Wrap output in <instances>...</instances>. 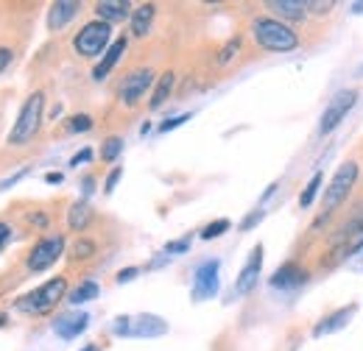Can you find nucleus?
I'll return each instance as SVG.
<instances>
[{
  "mask_svg": "<svg viewBox=\"0 0 363 351\" xmlns=\"http://www.w3.org/2000/svg\"><path fill=\"white\" fill-rule=\"evenodd\" d=\"M92 254H95V243L87 237H79L76 246L70 248V260H90Z\"/></svg>",
  "mask_w": 363,
  "mask_h": 351,
  "instance_id": "a878e982",
  "label": "nucleus"
},
{
  "mask_svg": "<svg viewBox=\"0 0 363 351\" xmlns=\"http://www.w3.org/2000/svg\"><path fill=\"white\" fill-rule=\"evenodd\" d=\"M154 14H157V8L151 6V3H143V6H137L135 11H132V37H148V31H151V25H154Z\"/></svg>",
  "mask_w": 363,
  "mask_h": 351,
  "instance_id": "6ab92c4d",
  "label": "nucleus"
},
{
  "mask_svg": "<svg viewBox=\"0 0 363 351\" xmlns=\"http://www.w3.org/2000/svg\"><path fill=\"white\" fill-rule=\"evenodd\" d=\"M62 254H65V237L62 234H48L43 240H37V246L31 248V254H28V270L31 273L48 270Z\"/></svg>",
  "mask_w": 363,
  "mask_h": 351,
  "instance_id": "6e6552de",
  "label": "nucleus"
},
{
  "mask_svg": "<svg viewBox=\"0 0 363 351\" xmlns=\"http://www.w3.org/2000/svg\"><path fill=\"white\" fill-rule=\"evenodd\" d=\"M269 8L282 20H305L311 11L305 0H269Z\"/></svg>",
  "mask_w": 363,
  "mask_h": 351,
  "instance_id": "a211bd4d",
  "label": "nucleus"
},
{
  "mask_svg": "<svg viewBox=\"0 0 363 351\" xmlns=\"http://www.w3.org/2000/svg\"><path fill=\"white\" fill-rule=\"evenodd\" d=\"M90 220H92V209L87 201H79V204L70 207V212H67V226H70L73 231H84V229L90 226Z\"/></svg>",
  "mask_w": 363,
  "mask_h": 351,
  "instance_id": "412c9836",
  "label": "nucleus"
},
{
  "mask_svg": "<svg viewBox=\"0 0 363 351\" xmlns=\"http://www.w3.org/2000/svg\"><path fill=\"white\" fill-rule=\"evenodd\" d=\"M62 178H65L62 173H48V176H45L48 184H62Z\"/></svg>",
  "mask_w": 363,
  "mask_h": 351,
  "instance_id": "a19ab883",
  "label": "nucleus"
},
{
  "mask_svg": "<svg viewBox=\"0 0 363 351\" xmlns=\"http://www.w3.org/2000/svg\"><path fill=\"white\" fill-rule=\"evenodd\" d=\"M23 176H26V171H20V173H17V176H11V178H6V181H0V190H6V187H11V184H17V181H20Z\"/></svg>",
  "mask_w": 363,
  "mask_h": 351,
  "instance_id": "ea45409f",
  "label": "nucleus"
},
{
  "mask_svg": "<svg viewBox=\"0 0 363 351\" xmlns=\"http://www.w3.org/2000/svg\"><path fill=\"white\" fill-rule=\"evenodd\" d=\"M126 45H129V40L126 37H121V40H115V42L109 45V50L104 53V59L95 64V70H92V79L95 81H104L109 73H112V67L121 62V56L126 53Z\"/></svg>",
  "mask_w": 363,
  "mask_h": 351,
  "instance_id": "2eb2a0df",
  "label": "nucleus"
},
{
  "mask_svg": "<svg viewBox=\"0 0 363 351\" xmlns=\"http://www.w3.org/2000/svg\"><path fill=\"white\" fill-rule=\"evenodd\" d=\"M92 192V178H84V195H90Z\"/></svg>",
  "mask_w": 363,
  "mask_h": 351,
  "instance_id": "c03bdc74",
  "label": "nucleus"
},
{
  "mask_svg": "<svg viewBox=\"0 0 363 351\" xmlns=\"http://www.w3.org/2000/svg\"><path fill=\"white\" fill-rule=\"evenodd\" d=\"M321 181H324V173H321V171H316V173H313V178L308 181V187L302 190V195H299V207H302V209H308V207L316 201L318 190H321Z\"/></svg>",
  "mask_w": 363,
  "mask_h": 351,
  "instance_id": "5701e85b",
  "label": "nucleus"
},
{
  "mask_svg": "<svg viewBox=\"0 0 363 351\" xmlns=\"http://www.w3.org/2000/svg\"><path fill=\"white\" fill-rule=\"evenodd\" d=\"M305 282H308V270L296 263L279 265L272 273V279H269V284H272L274 290H294V287H299Z\"/></svg>",
  "mask_w": 363,
  "mask_h": 351,
  "instance_id": "ddd939ff",
  "label": "nucleus"
},
{
  "mask_svg": "<svg viewBox=\"0 0 363 351\" xmlns=\"http://www.w3.org/2000/svg\"><path fill=\"white\" fill-rule=\"evenodd\" d=\"M87 323H90V315H87V312L70 309V312H65V315H59V318L53 321V332H56L62 340H73V338H79V335L87 329Z\"/></svg>",
  "mask_w": 363,
  "mask_h": 351,
  "instance_id": "f8f14e48",
  "label": "nucleus"
},
{
  "mask_svg": "<svg viewBox=\"0 0 363 351\" xmlns=\"http://www.w3.org/2000/svg\"><path fill=\"white\" fill-rule=\"evenodd\" d=\"M43 109H45V95L43 92H31L28 100L23 103L20 115H17L14 129L9 134V142L11 145H23V142H28L34 134L40 132V126H43Z\"/></svg>",
  "mask_w": 363,
  "mask_h": 351,
  "instance_id": "20e7f679",
  "label": "nucleus"
},
{
  "mask_svg": "<svg viewBox=\"0 0 363 351\" xmlns=\"http://www.w3.org/2000/svg\"><path fill=\"white\" fill-rule=\"evenodd\" d=\"M98 293H101L98 282H82L76 290L67 293V301H70V304H87L92 299H98Z\"/></svg>",
  "mask_w": 363,
  "mask_h": 351,
  "instance_id": "4be33fe9",
  "label": "nucleus"
},
{
  "mask_svg": "<svg viewBox=\"0 0 363 351\" xmlns=\"http://www.w3.org/2000/svg\"><path fill=\"white\" fill-rule=\"evenodd\" d=\"M350 8H352V14H363V0H361V3H352Z\"/></svg>",
  "mask_w": 363,
  "mask_h": 351,
  "instance_id": "37998d69",
  "label": "nucleus"
},
{
  "mask_svg": "<svg viewBox=\"0 0 363 351\" xmlns=\"http://www.w3.org/2000/svg\"><path fill=\"white\" fill-rule=\"evenodd\" d=\"M174 81H177V76L168 70V73H162L160 76V81H157V87H154V95H151V109H162V103L171 98V92H174Z\"/></svg>",
  "mask_w": 363,
  "mask_h": 351,
  "instance_id": "aec40b11",
  "label": "nucleus"
},
{
  "mask_svg": "<svg viewBox=\"0 0 363 351\" xmlns=\"http://www.w3.org/2000/svg\"><path fill=\"white\" fill-rule=\"evenodd\" d=\"M65 296H67V279L65 276H56V279H50L45 284H40L37 290L20 296L17 299V309L20 312H28V315H48Z\"/></svg>",
  "mask_w": 363,
  "mask_h": 351,
  "instance_id": "f03ea898",
  "label": "nucleus"
},
{
  "mask_svg": "<svg viewBox=\"0 0 363 351\" xmlns=\"http://www.w3.org/2000/svg\"><path fill=\"white\" fill-rule=\"evenodd\" d=\"M82 351H101V349H98V346H84Z\"/></svg>",
  "mask_w": 363,
  "mask_h": 351,
  "instance_id": "a18cd8bd",
  "label": "nucleus"
},
{
  "mask_svg": "<svg viewBox=\"0 0 363 351\" xmlns=\"http://www.w3.org/2000/svg\"><path fill=\"white\" fill-rule=\"evenodd\" d=\"M9 237H11V229H9L6 223H0V248L9 243Z\"/></svg>",
  "mask_w": 363,
  "mask_h": 351,
  "instance_id": "4c0bfd02",
  "label": "nucleus"
},
{
  "mask_svg": "<svg viewBox=\"0 0 363 351\" xmlns=\"http://www.w3.org/2000/svg\"><path fill=\"white\" fill-rule=\"evenodd\" d=\"M95 14H98V20H104V23H121V20H132V3H126V0H101V3H95Z\"/></svg>",
  "mask_w": 363,
  "mask_h": 351,
  "instance_id": "4468645a",
  "label": "nucleus"
},
{
  "mask_svg": "<svg viewBox=\"0 0 363 351\" xmlns=\"http://www.w3.org/2000/svg\"><path fill=\"white\" fill-rule=\"evenodd\" d=\"M112 332L121 338H160L168 332V323L157 315H123L115 318Z\"/></svg>",
  "mask_w": 363,
  "mask_h": 351,
  "instance_id": "423d86ee",
  "label": "nucleus"
},
{
  "mask_svg": "<svg viewBox=\"0 0 363 351\" xmlns=\"http://www.w3.org/2000/svg\"><path fill=\"white\" fill-rule=\"evenodd\" d=\"M190 248V237H182V240H174L165 246V254H184Z\"/></svg>",
  "mask_w": 363,
  "mask_h": 351,
  "instance_id": "473e14b6",
  "label": "nucleus"
},
{
  "mask_svg": "<svg viewBox=\"0 0 363 351\" xmlns=\"http://www.w3.org/2000/svg\"><path fill=\"white\" fill-rule=\"evenodd\" d=\"M355 100H358V89H341V92H335V95L330 98L327 109L321 112L318 134H321V137H327V134L335 132V129L341 126V120L350 115V109L355 106Z\"/></svg>",
  "mask_w": 363,
  "mask_h": 351,
  "instance_id": "0eeeda50",
  "label": "nucleus"
},
{
  "mask_svg": "<svg viewBox=\"0 0 363 351\" xmlns=\"http://www.w3.org/2000/svg\"><path fill=\"white\" fill-rule=\"evenodd\" d=\"M361 246H363V234H361V237H352V243H350V240L338 243V248H335V254H333V257H335V263H338V260H347V257H352V254H355Z\"/></svg>",
  "mask_w": 363,
  "mask_h": 351,
  "instance_id": "bb28decb",
  "label": "nucleus"
},
{
  "mask_svg": "<svg viewBox=\"0 0 363 351\" xmlns=\"http://www.w3.org/2000/svg\"><path fill=\"white\" fill-rule=\"evenodd\" d=\"M92 159V151L90 148H84V151H79L73 159H70V168H76V165H84V162H90Z\"/></svg>",
  "mask_w": 363,
  "mask_h": 351,
  "instance_id": "f704fd0d",
  "label": "nucleus"
},
{
  "mask_svg": "<svg viewBox=\"0 0 363 351\" xmlns=\"http://www.w3.org/2000/svg\"><path fill=\"white\" fill-rule=\"evenodd\" d=\"M260 270H263V246H255L246 265L240 267L238 273V282H235V296H249L255 290V284L260 282Z\"/></svg>",
  "mask_w": 363,
  "mask_h": 351,
  "instance_id": "9b49d317",
  "label": "nucleus"
},
{
  "mask_svg": "<svg viewBox=\"0 0 363 351\" xmlns=\"http://www.w3.org/2000/svg\"><path fill=\"white\" fill-rule=\"evenodd\" d=\"M308 8H311V11H330L333 3H330V0H327V3H308Z\"/></svg>",
  "mask_w": 363,
  "mask_h": 351,
  "instance_id": "58836bf2",
  "label": "nucleus"
},
{
  "mask_svg": "<svg viewBox=\"0 0 363 351\" xmlns=\"http://www.w3.org/2000/svg\"><path fill=\"white\" fill-rule=\"evenodd\" d=\"M358 165L355 162H344L335 176L330 178V184H327V190L321 192V215H333L347 198H350V192H352V187H355V181H358Z\"/></svg>",
  "mask_w": 363,
  "mask_h": 351,
  "instance_id": "7ed1b4c3",
  "label": "nucleus"
},
{
  "mask_svg": "<svg viewBox=\"0 0 363 351\" xmlns=\"http://www.w3.org/2000/svg\"><path fill=\"white\" fill-rule=\"evenodd\" d=\"M352 315H355V307H352V304H350V307L335 309V312H330V315H324V318L316 323L313 335H316V338H324V335H333V332L344 329V326L352 321Z\"/></svg>",
  "mask_w": 363,
  "mask_h": 351,
  "instance_id": "dca6fc26",
  "label": "nucleus"
},
{
  "mask_svg": "<svg viewBox=\"0 0 363 351\" xmlns=\"http://www.w3.org/2000/svg\"><path fill=\"white\" fill-rule=\"evenodd\" d=\"M137 273H140V267H123V270L118 273V282H121V284H126L129 279H135Z\"/></svg>",
  "mask_w": 363,
  "mask_h": 351,
  "instance_id": "c9c22d12",
  "label": "nucleus"
},
{
  "mask_svg": "<svg viewBox=\"0 0 363 351\" xmlns=\"http://www.w3.org/2000/svg\"><path fill=\"white\" fill-rule=\"evenodd\" d=\"M154 84V73L148 70V67H140L135 73H129L123 81H121V89H118V98H121V103H126V106H137L140 103V98L151 89Z\"/></svg>",
  "mask_w": 363,
  "mask_h": 351,
  "instance_id": "1a4fd4ad",
  "label": "nucleus"
},
{
  "mask_svg": "<svg viewBox=\"0 0 363 351\" xmlns=\"http://www.w3.org/2000/svg\"><path fill=\"white\" fill-rule=\"evenodd\" d=\"M218 270H221L218 260H210V263L196 267V276H193V301H207V299H213L218 293Z\"/></svg>",
  "mask_w": 363,
  "mask_h": 351,
  "instance_id": "9d476101",
  "label": "nucleus"
},
{
  "mask_svg": "<svg viewBox=\"0 0 363 351\" xmlns=\"http://www.w3.org/2000/svg\"><path fill=\"white\" fill-rule=\"evenodd\" d=\"M252 34H255V42L260 45L263 50H272V53H288L299 45V37L294 28H288L282 20H272V17H260L252 23Z\"/></svg>",
  "mask_w": 363,
  "mask_h": 351,
  "instance_id": "f257e3e1",
  "label": "nucleus"
},
{
  "mask_svg": "<svg viewBox=\"0 0 363 351\" xmlns=\"http://www.w3.org/2000/svg\"><path fill=\"white\" fill-rule=\"evenodd\" d=\"M121 176H123V168H112V171H109L106 181H104V192H106V195H109V192H115V187H118Z\"/></svg>",
  "mask_w": 363,
  "mask_h": 351,
  "instance_id": "7c9ffc66",
  "label": "nucleus"
},
{
  "mask_svg": "<svg viewBox=\"0 0 363 351\" xmlns=\"http://www.w3.org/2000/svg\"><path fill=\"white\" fill-rule=\"evenodd\" d=\"M361 234H363V212L352 220V223H347L344 229L335 231V243H344V240H350V237H361Z\"/></svg>",
  "mask_w": 363,
  "mask_h": 351,
  "instance_id": "393cba45",
  "label": "nucleus"
},
{
  "mask_svg": "<svg viewBox=\"0 0 363 351\" xmlns=\"http://www.w3.org/2000/svg\"><path fill=\"white\" fill-rule=\"evenodd\" d=\"M11 59H14V53H11L9 47H0V73H3V70L11 64Z\"/></svg>",
  "mask_w": 363,
  "mask_h": 351,
  "instance_id": "e433bc0d",
  "label": "nucleus"
},
{
  "mask_svg": "<svg viewBox=\"0 0 363 351\" xmlns=\"http://www.w3.org/2000/svg\"><path fill=\"white\" fill-rule=\"evenodd\" d=\"M240 50V37H232L227 45H224V50L218 53V64H229L232 62V56Z\"/></svg>",
  "mask_w": 363,
  "mask_h": 351,
  "instance_id": "c756f323",
  "label": "nucleus"
},
{
  "mask_svg": "<svg viewBox=\"0 0 363 351\" xmlns=\"http://www.w3.org/2000/svg\"><path fill=\"white\" fill-rule=\"evenodd\" d=\"M121 151H123V139L121 137H106L104 145H101V159L104 162H115L121 156Z\"/></svg>",
  "mask_w": 363,
  "mask_h": 351,
  "instance_id": "b1692460",
  "label": "nucleus"
},
{
  "mask_svg": "<svg viewBox=\"0 0 363 351\" xmlns=\"http://www.w3.org/2000/svg\"><path fill=\"white\" fill-rule=\"evenodd\" d=\"M79 3L76 0H59V3H53L50 6V14H48V28L50 31H59V28H65L76 14H79Z\"/></svg>",
  "mask_w": 363,
  "mask_h": 351,
  "instance_id": "f3484780",
  "label": "nucleus"
},
{
  "mask_svg": "<svg viewBox=\"0 0 363 351\" xmlns=\"http://www.w3.org/2000/svg\"><path fill=\"white\" fill-rule=\"evenodd\" d=\"M109 42H112V25L104 23V20H92L87 25H82V31L73 40V47H76L79 56L95 59L104 50H109Z\"/></svg>",
  "mask_w": 363,
  "mask_h": 351,
  "instance_id": "39448f33",
  "label": "nucleus"
},
{
  "mask_svg": "<svg viewBox=\"0 0 363 351\" xmlns=\"http://www.w3.org/2000/svg\"><path fill=\"white\" fill-rule=\"evenodd\" d=\"M260 220H263V209H255V212H252L249 218L240 223V229H243V231H249V229H252V226H257Z\"/></svg>",
  "mask_w": 363,
  "mask_h": 351,
  "instance_id": "72a5a7b5",
  "label": "nucleus"
},
{
  "mask_svg": "<svg viewBox=\"0 0 363 351\" xmlns=\"http://www.w3.org/2000/svg\"><path fill=\"white\" fill-rule=\"evenodd\" d=\"M190 120V115H177V117H168L162 126H160V132L165 134V132H174V129H179L182 123H187Z\"/></svg>",
  "mask_w": 363,
  "mask_h": 351,
  "instance_id": "2f4dec72",
  "label": "nucleus"
},
{
  "mask_svg": "<svg viewBox=\"0 0 363 351\" xmlns=\"http://www.w3.org/2000/svg\"><path fill=\"white\" fill-rule=\"evenodd\" d=\"M31 220H34L37 226H45V223H48V218H45V215H43V212H37V215H34V218H31Z\"/></svg>",
  "mask_w": 363,
  "mask_h": 351,
  "instance_id": "79ce46f5",
  "label": "nucleus"
},
{
  "mask_svg": "<svg viewBox=\"0 0 363 351\" xmlns=\"http://www.w3.org/2000/svg\"><path fill=\"white\" fill-rule=\"evenodd\" d=\"M67 132L70 134H82V132H90L92 129V117L90 115H73V117H67Z\"/></svg>",
  "mask_w": 363,
  "mask_h": 351,
  "instance_id": "cd10ccee",
  "label": "nucleus"
},
{
  "mask_svg": "<svg viewBox=\"0 0 363 351\" xmlns=\"http://www.w3.org/2000/svg\"><path fill=\"white\" fill-rule=\"evenodd\" d=\"M224 231H229V220H216V223H210V226L201 231V240H216V237H221Z\"/></svg>",
  "mask_w": 363,
  "mask_h": 351,
  "instance_id": "c85d7f7f",
  "label": "nucleus"
}]
</instances>
